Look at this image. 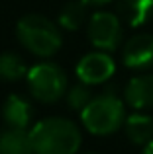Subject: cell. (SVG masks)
<instances>
[{"label": "cell", "instance_id": "cell-1", "mask_svg": "<svg viewBox=\"0 0 153 154\" xmlns=\"http://www.w3.org/2000/svg\"><path fill=\"white\" fill-rule=\"evenodd\" d=\"M34 154H79L83 133L67 117H45L30 129Z\"/></svg>", "mask_w": 153, "mask_h": 154}, {"label": "cell", "instance_id": "cell-2", "mask_svg": "<svg viewBox=\"0 0 153 154\" xmlns=\"http://www.w3.org/2000/svg\"><path fill=\"white\" fill-rule=\"evenodd\" d=\"M126 117V102H122L114 92H104L94 96L80 111V123L90 135L108 137L124 127Z\"/></svg>", "mask_w": 153, "mask_h": 154}, {"label": "cell", "instance_id": "cell-3", "mask_svg": "<svg viewBox=\"0 0 153 154\" xmlns=\"http://www.w3.org/2000/svg\"><path fill=\"white\" fill-rule=\"evenodd\" d=\"M16 35L24 49L35 57H53L63 45V33L57 23L41 14H28L16 26Z\"/></svg>", "mask_w": 153, "mask_h": 154}, {"label": "cell", "instance_id": "cell-4", "mask_svg": "<svg viewBox=\"0 0 153 154\" xmlns=\"http://www.w3.org/2000/svg\"><path fill=\"white\" fill-rule=\"evenodd\" d=\"M28 90L31 98L41 103H55L67 96L69 78L65 70L55 63H39L28 70Z\"/></svg>", "mask_w": 153, "mask_h": 154}, {"label": "cell", "instance_id": "cell-5", "mask_svg": "<svg viewBox=\"0 0 153 154\" xmlns=\"http://www.w3.org/2000/svg\"><path fill=\"white\" fill-rule=\"evenodd\" d=\"M88 41L92 43L96 51H106L112 53L120 47L124 37L122 22L116 14L112 12H96L88 20Z\"/></svg>", "mask_w": 153, "mask_h": 154}, {"label": "cell", "instance_id": "cell-6", "mask_svg": "<svg viewBox=\"0 0 153 154\" xmlns=\"http://www.w3.org/2000/svg\"><path fill=\"white\" fill-rule=\"evenodd\" d=\"M76 78L79 82L88 84V86H96V84H104L114 76L116 72V63L106 51H92L86 53L83 59L76 63Z\"/></svg>", "mask_w": 153, "mask_h": 154}, {"label": "cell", "instance_id": "cell-7", "mask_svg": "<svg viewBox=\"0 0 153 154\" xmlns=\"http://www.w3.org/2000/svg\"><path fill=\"white\" fill-rule=\"evenodd\" d=\"M122 60L132 70H147L153 66V35L135 33L124 43Z\"/></svg>", "mask_w": 153, "mask_h": 154}, {"label": "cell", "instance_id": "cell-8", "mask_svg": "<svg viewBox=\"0 0 153 154\" xmlns=\"http://www.w3.org/2000/svg\"><path fill=\"white\" fill-rule=\"evenodd\" d=\"M124 102L134 111H145L153 107V74H138L124 88Z\"/></svg>", "mask_w": 153, "mask_h": 154}, {"label": "cell", "instance_id": "cell-9", "mask_svg": "<svg viewBox=\"0 0 153 154\" xmlns=\"http://www.w3.org/2000/svg\"><path fill=\"white\" fill-rule=\"evenodd\" d=\"M34 107L30 100L20 94H10L2 103V119L12 129H28L31 125Z\"/></svg>", "mask_w": 153, "mask_h": 154}, {"label": "cell", "instance_id": "cell-10", "mask_svg": "<svg viewBox=\"0 0 153 154\" xmlns=\"http://www.w3.org/2000/svg\"><path fill=\"white\" fill-rule=\"evenodd\" d=\"M124 133L130 143L138 144V146H145L153 140V117L142 111L132 113L126 117Z\"/></svg>", "mask_w": 153, "mask_h": 154}, {"label": "cell", "instance_id": "cell-11", "mask_svg": "<svg viewBox=\"0 0 153 154\" xmlns=\"http://www.w3.org/2000/svg\"><path fill=\"white\" fill-rule=\"evenodd\" d=\"M0 154H34V144L28 129L0 131Z\"/></svg>", "mask_w": 153, "mask_h": 154}, {"label": "cell", "instance_id": "cell-12", "mask_svg": "<svg viewBox=\"0 0 153 154\" xmlns=\"http://www.w3.org/2000/svg\"><path fill=\"white\" fill-rule=\"evenodd\" d=\"M118 12L130 27H139L153 16V0H118Z\"/></svg>", "mask_w": 153, "mask_h": 154}, {"label": "cell", "instance_id": "cell-13", "mask_svg": "<svg viewBox=\"0 0 153 154\" xmlns=\"http://www.w3.org/2000/svg\"><path fill=\"white\" fill-rule=\"evenodd\" d=\"M86 20V4L83 0H71L59 12V26L67 31H76Z\"/></svg>", "mask_w": 153, "mask_h": 154}, {"label": "cell", "instance_id": "cell-14", "mask_svg": "<svg viewBox=\"0 0 153 154\" xmlns=\"http://www.w3.org/2000/svg\"><path fill=\"white\" fill-rule=\"evenodd\" d=\"M30 68L26 66L24 59L16 53H0V80L16 82V80L28 76Z\"/></svg>", "mask_w": 153, "mask_h": 154}, {"label": "cell", "instance_id": "cell-15", "mask_svg": "<svg viewBox=\"0 0 153 154\" xmlns=\"http://www.w3.org/2000/svg\"><path fill=\"white\" fill-rule=\"evenodd\" d=\"M65 98H67L69 107L80 113L88 103H90V100L94 98V96H92L90 86H88V84L79 82V84H75V86H71L69 90H67V96H65Z\"/></svg>", "mask_w": 153, "mask_h": 154}, {"label": "cell", "instance_id": "cell-16", "mask_svg": "<svg viewBox=\"0 0 153 154\" xmlns=\"http://www.w3.org/2000/svg\"><path fill=\"white\" fill-rule=\"evenodd\" d=\"M86 6H104V4L112 2V0H83Z\"/></svg>", "mask_w": 153, "mask_h": 154}, {"label": "cell", "instance_id": "cell-17", "mask_svg": "<svg viewBox=\"0 0 153 154\" xmlns=\"http://www.w3.org/2000/svg\"><path fill=\"white\" fill-rule=\"evenodd\" d=\"M142 154H153V140L149 144H145V146H143V150H142Z\"/></svg>", "mask_w": 153, "mask_h": 154}, {"label": "cell", "instance_id": "cell-18", "mask_svg": "<svg viewBox=\"0 0 153 154\" xmlns=\"http://www.w3.org/2000/svg\"><path fill=\"white\" fill-rule=\"evenodd\" d=\"M83 154H92V152H83Z\"/></svg>", "mask_w": 153, "mask_h": 154}]
</instances>
